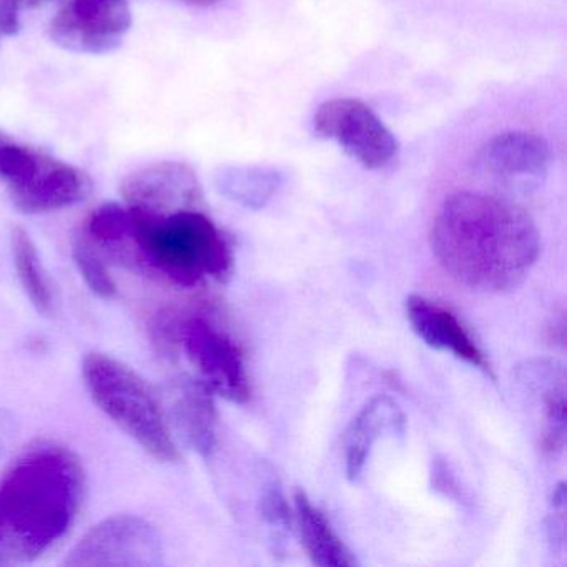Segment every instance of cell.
Masks as SVG:
<instances>
[{"mask_svg":"<svg viewBox=\"0 0 567 567\" xmlns=\"http://www.w3.org/2000/svg\"><path fill=\"white\" fill-rule=\"evenodd\" d=\"M6 141H8V137H6L4 134H0V147H2V144H4Z\"/></svg>","mask_w":567,"mask_h":567,"instance_id":"603a6c76","label":"cell"},{"mask_svg":"<svg viewBox=\"0 0 567 567\" xmlns=\"http://www.w3.org/2000/svg\"><path fill=\"white\" fill-rule=\"evenodd\" d=\"M261 514L270 524L271 529L280 530V533H287L290 529V507H288L280 487H268L267 493L261 497Z\"/></svg>","mask_w":567,"mask_h":567,"instance_id":"ffe728a7","label":"cell"},{"mask_svg":"<svg viewBox=\"0 0 567 567\" xmlns=\"http://www.w3.org/2000/svg\"><path fill=\"white\" fill-rule=\"evenodd\" d=\"M404 430L403 411L393 398L378 394L371 398L351 421L344 437V464L347 476L357 481L367 466L374 444L384 434H396Z\"/></svg>","mask_w":567,"mask_h":567,"instance_id":"7c38bea8","label":"cell"},{"mask_svg":"<svg viewBox=\"0 0 567 567\" xmlns=\"http://www.w3.org/2000/svg\"><path fill=\"white\" fill-rule=\"evenodd\" d=\"M172 413L185 443L200 456H208L217 443V410L210 388L192 378L178 381Z\"/></svg>","mask_w":567,"mask_h":567,"instance_id":"5bb4252c","label":"cell"},{"mask_svg":"<svg viewBox=\"0 0 567 567\" xmlns=\"http://www.w3.org/2000/svg\"><path fill=\"white\" fill-rule=\"evenodd\" d=\"M164 557L161 534L147 519L117 514L92 527L71 550L62 566L155 567Z\"/></svg>","mask_w":567,"mask_h":567,"instance_id":"8992f818","label":"cell"},{"mask_svg":"<svg viewBox=\"0 0 567 567\" xmlns=\"http://www.w3.org/2000/svg\"><path fill=\"white\" fill-rule=\"evenodd\" d=\"M175 338L188 361L198 371V380L212 393L244 404L250 400V378L244 353L230 334L202 315H192L177 324Z\"/></svg>","mask_w":567,"mask_h":567,"instance_id":"5b68a950","label":"cell"},{"mask_svg":"<svg viewBox=\"0 0 567 567\" xmlns=\"http://www.w3.org/2000/svg\"><path fill=\"white\" fill-rule=\"evenodd\" d=\"M483 162L503 177H540L549 168L553 154L546 138L534 132H504L483 148Z\"/></svg>","mask_w":567,"mask_h":567,"instance_id":"4fadbf2b","label":"cell"},{"mask_svg":"<svg viewBox=\"0 0 567 567\" xmlns=\"http://www.w3.org/2000/svg\"><path fill=\"white\" fill-rule=\"evenodd\" d=\"M295 516L301 534V543L311 563L321 567L357 566L351 550L344 546L328 517L311 503L303 491L295 493Z\"/></svg>","mask_w":567,"mask_h":567,"instance_id":"2e32d148","label":"cell"},{"mask_svg":"<svg viewBox=\"0 0 567 567\" xmlns=\"http://www.w3.org/2000/svg\"><path fill=\"white\" fill-rule=\"evenodd\" d=\"M315 132L334 141L358 164L370 171L393 164L400 152L396 137L381 118L358 99H331L318 107Z\"/></svg>","mask_w":567,"mask_h":567,"instance_id":"52a82bcc","label":"cell"},{"mask_svg":"<svg viewBox=\"0 0 567 567\" xmlns=\"http://www.w3.org/2000/svg\"><path fill=\"white\" fill-rule=\"evenodd\" d=\"M190 2H194V4L198 6H210L215 4V2H218V0H190Z\"/></svg>","mask_w":567,"mask_h":567,"instance_id":"7402d4cb","label":"cell"},{"mask_svg":"<svg viewBox=\"0 0 567 567\" xmlns=\"http://www.w3.org/2000/svg\"><path fill=\"white\" fill-rule=\"evenodd\" d=\"M281 185L277 171L265 167H225L217 174L220 194L248 208H261Z\"/></svg>","mask_w":567,"mask_h":567,"instance_id":"ac0fdd59","label":"cell"},{"mask_svg":"<svg viewBox=\"0 0 567 567\" xmlns=\"http://www.w3.org/2000/svg\"><path fill=\"white\" fill-rule=\"evenodd\" d=\"M84 464L64 444L42 441L0 476V566L51 553L78 523L85 499Z\"/></svg>","mask_w":567,"mask_h":567,"instance_id":"7a4b0ae2","label":"cell"},{"mask_svg":"<svg viewBox=\"0 0 567 567\" xmlns=\"http://www.w3.org/2000/svg\"><path fill=\"white\" fill-rule=\"evenodd\" d=\"M128 210L132 235L125 261L185 288L230 277V241L202 208L162 215Z\"/></svg>","mask_w":567,"mask_h":567,"instance_id":"3957f363","label":"cell"},{"mask_svg":"<svg viewBox=\"0 0 567 567\" xmlns=\"http://www.w3.org/2000/svg\"><path fill=\"white\" fill-rule=\"evenodd\" d=\"M132 28L124 0H68L51 24V35L62 48L85 54L115 51Z\"/></svg>","mask_w":567,"mask_h":567,"instance_id":"ba28073f","label":"cell"},{"mask_svg":"<svg viewBox=\"0 0 567 567\" xmlns=\"http://www.w3.org/2000/svg\"><path fill=\"white\" fill-rule=\"evenodd\" d=\"M19 31L18 0H0V34L12 35Z\"/></svg>","mask_w":567,"mask_h":567,"instance_id":"44dd1931","label":"cell"},{"mask_svg":"<svg viewBox=\"0 0 567 567\" xmlns=\"http://www.w3.org/2000/svg\"><path fill=\"white\" fill-rule=\"evenodd\" d=\"M91 190L92 182L85 172L44 155L32 177L9 194L19 210L41 215L74 207L85 200Z\"/></svg>","mask_w":567,"mask_h":567,"instance_id":"30bf717a","label":"cell"},{"mask_svg":"<svg viewBox=\"0 0 567 567\" xmlns=\"http://www.w3.org/2000/svg\"><path fill=\"white\" fill-rule=\"evenodd\" d=\"M11 255L19 284H21L22 290H24L25 297L31 301L32 307L45 317L54 313V285H52L51 277L45 270L38 245L22 227L12 228Z\"/></svg>","mask_w":567,"mask_h":567,"instance_id":"e0dca14e","label":"cell"},{"mask_svg":"<svg viewBox=\"0 0 567 567\" xmlns=\"http://www.w3.org/2000/svg\"><path fill=\"white\" fill-rule=\"evenodd\" d=\"M406 313L414 333L427 347L447 351L460 360L466 361L471 367L493 377L486 354L477 347L470 331L464 328L453 311L420 295H411L406 300Z\"/></svg>","mask_w":567,"mask_h":567,"instance_id":"8fae6325","label":"cell"},{"mask_svg":"<svg viewBox=\"0 0 567 567\" xmlns=\"http://www.w3.org/2000/svg\"><path fill=\"white\" fill-rule=\"evenodd\" d=\"M82 377L94 403L145 453L158 463L181 460L177 441L147 381L112 354L92 351L82 361Z\"/></svg>","mask_w":567,"mask_h":567,"instance_id":"277c9868","label":"cell"},{"mask_svg":"<svg viewBox=\"0 0 567 567\" xmlns=\"http://www.w3.org/2000/svg\"><path fill=\"white\" fill-rule=\"evenodd\" d=\"M72 258L92 293L104 298V300L115 297L117 284L105 265L104 257L82 234L75 238L74 245H72Z\"/></svg>","mask_w":567,"mask_h":567,"instance_id":"d6986e66","label":"cell"},{"mask_svg":"<svg viewBox=\"0 0 567 567\" xmlns=\"http://www.w3.org/2000/svg\"><path fill=\"white\" fill-rule=\"evenodd\" d=\"M430 238L443 270L477 293L519 287L540 251L539 231L523 208L473 192L444 200Z\"/></svg>","mask_w":567,"mask_h":567,"instance_id":"6da1fadb","label":"cell"},{"mask_svg":"<svg viewBox=\"0 0 567 567\" xmlns=\"http://www.w3.org/2000/svg\"><path fill=\"white\" fill-rule=\"evenodd\" d=\"M520 374V380L543 396L544 431L540 450L547 454L560 453L566 444V377L563 368L539 361L537 364H527Z\"/></svg>","mask_w":567,"mask_h":567,"instance_id":"9a60e30c","label":"cell"},{"mask_svg":"<svg viewBox=\"0 0 567 567\" xmlns=\"http://www.w3.org/2000/svg\"><path fill=\"white\" fill-rule=\"evenodd\" d=\"M122 195L127 207L152 215L200 208L204 202L197 175L177 162H164L128 175L122 184Z\"/></svg>","mask_w":567,"mask_h":567,"instance_id":"9c48e42d","label":"cell"}]
</instances>
